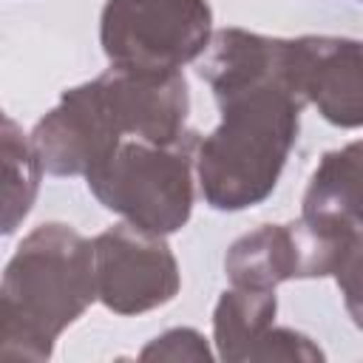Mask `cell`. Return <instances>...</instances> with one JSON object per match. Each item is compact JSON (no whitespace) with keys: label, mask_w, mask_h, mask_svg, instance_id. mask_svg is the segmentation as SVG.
Segmentation results:
<instances>
[{"label":"cell","mask_w":363,"mask_h":363,"mask_svg":"<svg viewBox=\"0 0 363 363\" xmlns=\"http://www.w3.org/2000/svg\"><path fill=\"white\" fill-rule=\"evenodd\" d=\"M96 85L125 139L164 145L187 133L190 94L182 71L111 65L96 77Z\"/></svg>","instance_id":"cell-8"},{"label":"cell","mask_w":363,"mask_h":363,"mask_svg":"<svg viewBox=\"0 0 363 363\" xmlns=\"http://www.w3.org/2000/svg\"><path fill=\"white\" fill-rule=\"evenodd\" d=\"M213 40L207 0H108L99 17V43L111 65L182 71Z\"/></svg>","instance_id":"cell-4"},{"label":"cell","mask_w":363,"mask_h":363,"mask_svg":"<svg viewBox=\"0 0 363 363\" xmlns=\"http://www.w3.org/2000/svg\"><path fill=\"white\" fill-rule=\"evenodd\" d=\"M332 275L340 286L343 306H346L352 323L357 329H363V230H357L349 238V244H346V250H343Z\"/></svg>","instance_id":"cell-13"},{"label":"cell","mask_w":363,"mask_h":363,"mask_svg":"<svg viewBox=\"0 0 363 363\" xmlns=\"http://www.w3.org/2000/svg\"><path fill=\"white\" fill-rule=\"evenodd\" d=\"M3 233H14L28 216L40 187V156L11 116H3Z\"/></svg>","instance_id":"cell-12"},{"label":"cell","mask_w":363,"mask_h":363,"mask_svg":"<svg viewBox=\"0 0 363 363\" xmlns=\"http://www.w3.org/2000/svg\"><path fill=\"white\" fill-rule=\"evenodd\" d=\"M354 233L306 216L289 224H261L230 244L224 272L233 286L247 289H275L292 278H323L335 272Z\"/></svg>","instance_id":"cell-5"},{"label":"cell","mask_w":363,"mask_h":363,"mask_svg":"<svg viewBox=\"0 0 363 363\" xmlns=\"http://www.w3.org/2000/svg\"><path fill=\"white\" fill-rule=\"evenodd\" d=\"M258 360H309L312 363V360H323V352L306 335L272 323L250 354V363H258Z\"/></svg>","instance_id":"cell-14"},{"label":"cell","mask_w":363,"mask_h":363,"mask_svg":"<svg viewBox=\"0 0 363 363\" xmlns=\"http://www.w3.org/2000/svg\"><path fill=\"white\" fill-rule=\"evenodd\" d=\"M96 301L94 247L74 227H34L6 264L0 360H48L57 337Z\"/></svg>","instance_id":"cell-1"},{"label":"cell","mask_w":363,"mask_h":363,"mask_svg":"<svg viewBox=\"0 0 363 363\" xmlns=\"http://www.w3.org/2000/svg\"><path fill=\"white\" fill-rule=\"evenodd\" d=\"M199 136L187 130L176 142L125 139L88 176V190L111 213L142 230L167 235L193 213V173Z\"/></svg>","instance_id":"cell-3"},{"label":"cell","mask_w":363,"mask_h":363,"mask_svg":"<svg viewBox=\"0 0 363 363\" xmlns=\"http://www.w3.org/2000/svg\"><path fill=\"white\" fill-rule=\"evenodd\" d=\"M301 216L343 227H363V139L323 153L309 176Z\"/></svg>","instance_id":"cell-10"},{"label":"cell","mask_w":363,"mask_h":363,"mask_svg":"<svg viewBox=\"0 0 363 363\" xmlns=\"http://www.w3.org/2000/svg\"><path fill=\"white\" fill-rule=\"evenodd\" d=\"M301 94L335 128H363V40L295 37Z\"/></svg>","instance_id":"cell-9"},{"label":"cell","mask_w":363,"mask_h":363,"mask_svg":"<svg viewBox=\"0 0 363 363\" xmlns=\"http://www.w3.org/2000/svg\"><path fill=\"white\" fill-rule=\"evenodd\" d=\"M28 139L51 176H88L125 142L96 79L68 88Z\"/></svg>","instance_id":"cell-7"},{"label":"cell","mask_w":363,"mask_h":363,"mask_svg":"<svg viewBox=\"0 0 363 363\" xmlns=\"http://www.w3.org/2000/svg\"><path fill=\"white\" fill-rule=\"evenodd\" d=\"M275 289L230 286L221 292L213 312V340L218 357L227 363L250 360L255 343L275 323Z\"/></svg>","instance_id":"cell-11"},{"label":"cell","mask_w":363,"mask_h":363,"mask_svg":"<svg viewBox=\"0 0 363 363\" xmlns=\"http://www.w3.org/2000/svg\"><path fill=\"white\" fill-rule=\"evenodd\" d=\"M360 3H363V0H360Z\"/></svg>","instance_id":"cell-16"},{"label":"cell","mask_w":363,"mask_h":363,"mask_svg":"<svg viewBox=\"0 0 363 363\" xmlns=\"http://www.w3.org/2000/svg\"><path fill=\"white\" fill-rule=\"evenodd\" d=\"M210 349L196 329H170L153 337L142 352L139 360H210Z\"/></svg>","instance_id":"cell-15"},{"label":"cell","mask_w":363,"mask_h":363,"mask_svg":"<svg viewBox=\"0 0 363 363\" xmlns=\"http://www.w3.org/2000/svg\"><path fill=\"white\" fill-rule=\"evenodd\" d=\"M96 301L116 315H142L164 306L182 286L176 255L164 235L119 221L94 241Z\"/></svg>","instance_id":"cell-6"},{"label":"cell","mask_w":363,"mask_h":363,"mask_svg":"<svg viewBox=\"0 0 363 363\" xmlns=\"http://www.w3.org/2000/svg\"><path fill=\"white\" fill-rule=\"evenodd\" d=\"M221 122L199 139L196 176L213 210L261 204L278 184L298 139L303 99L281 85H261L216 96Z\"/></svg>","instance_id":"cell-2"}]
</instances>
